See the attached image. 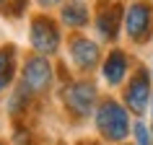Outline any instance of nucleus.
<instances>
[{
  "instance_id": "f257e3e1",
  "label": "nucleus",
  "mask_w": 153,
  "mask_h": 145,
  "mask_svg": "<svg viewBox=\"0 0 153 145\" xmlns=\"http://www.w3.org/2000/svg\"><path fill=\"white\" fill-rule=\"evenodd\" d=\"M96 127L106 140H112V143L122 140L130 132V119H127L125 106H120L112 98L104 101V104L99 106V112H96Z\"/></svg>"
},
{
  "instance_id": "f03ea898",
  "label": "nucleus",
  "mask_w": 153,
  "mask_h": 145,
  "mask_svg": "<svg viewBox=\"0 0 153 145\" xmlns=\"http://www.w3.org/2000/svg\"><path fill=\"white\" fill-rule=\"evenodd\" d=\"M96 101V86L91 81H73L62 88V104L75 117H88Z\"/></svg>"
},
{
  "instance_id": "7ed1b4c3",
  "label": "nucleus",
  "mask_w": 153,
  "mask_h": 145,
  "mask_svg": "<svg viewBox=\"0 0 153 145\" xmlns=\"http://www.w3.org/2000/svg\"><path fill=\"white\" fill-rule=\"evenodd\" d=\"M125 29H127V36L132 41H137V44L151 39V34H153V10H151V5L143 3V0L132 3L127 8V13H125Z\"/></svg>"
},
{
  "instance_id": "20e7f679",
  "label": "nucleus",
  "mask_w": 153,
  "mask_h": 145,
  "mask_svg": "<svg viewBox=\"0 0 153 145\" xmlns=\"http://www.w3.org/2000/svg\"><path fill=\"white\" fill-rule=\"evenodd\" d=\"M21 78H24L21 86H26L31 93H44V91L52 86V65L47 62V57H44V55L29 57V60L24 62Z\"/></svg>"
},
{
  "instance_id": "39448f33",
  "label": "nucleus",
  "mask_w": 153,
  "mask_h": 145,
  "mask_svg": "<svg viewBox=\"0 0 153 145\" xmlns=\"http://www.w3.org/2000/svg\"><path fill=\"white\" fill-rule=\"evenodd\" d=\"M31 44L39 55H55L57 47H60V31H57V24L47 16H36L31 21Z\"/></svg>"
},
{
  "instance_id": "423d86ee",
  "label": "nucleus",
  "mask_w": 153,
  "mask_h": 145,
  "mask_svg": "<svg viewBox=\"0 0 153 145\" xmlns=\"http://www.w3.org/2000/svg\"><path fill=\"white\" fill-rule=\"evenodd\" d=\"M151 101V81H148V72L137 70L130 78L127 88H125V104L132 114H145V106Z\"/></svg>"
},
{
  "instance_id": "0eeeda50",
  "label": "nucleus",
  "mask_w": 153,
  "mask_h": 145,
  "mask_svg": "<svg viewBox=\"0 0 153 145\" xmlns=\"http://www.w3.org/2000/svg\"><path fill=\"white\" fill-rule=\"evenodd\" d=\"M70 57L81 70H94L99 62V47L86 36H75L70 39Z\"/></svg>"
},
{
  "instance_id": "6e6552de",
  "label": "nucleus",
  "mask_w": 153,
  "mask_h": 145,
  "mask_svg": "<svg viewBox=\"0 0 153 145\" xmlns=\"http://www.w3.org/2000/svg\"><path fill=\"white\" fill-rule=\"evenodd\" d=\"M130 67V60L127 55L122 52V49H114V52H109V57L104 60V81L109 83V86H117V83H122V78H125V72H127Z\"/></svg>"
},
{
  "instance_id": "1a4fd4ad",
  "label": "nucleus",
  "mask_w": 153,
  "mask_h": 145,
  "mask_svg": "<svg viewBox=\"0 0 153 145\" xmlns=\"http://www.w3.org/2000/svg\"><path fill=\"white\" fill-rule=\"evenodd\" d=\"M120 18H122V10H120L117 3H112L109 8H104L101 13H99V18H96L99 34H101L104 39H114L117 31H120Z\"/></svg>"
},
{
  "instance_id": "9d476101",
  "label": "nucleus",
  "mask_w": 153,
  "mask_h": 145,
  "mask_svg": "<svg viewBox=\"0 0 153 145\" xmlns=\"http://www.w3.org/2000/svg\"><path fill=\"white\" fill-rule=\"evenodd\" d=\"M62 21L73 29H81V26L88 24V5L81 3V0H70L62 8Z\"/></svg>"
},
{
  "instance_id": "9b49d317",
  "label": "nucleus",
  "mask_w": 153,
  "mask_h": 145,
  "mask_svg": "<svg viewBox=\"0 0 153 145\" xmlns=\"http://www.w3.org/2000/svg\"><path fill=\"white\" fill-rule=\"evenodd\" d=\"M16 72V47H0V91L10 86Z\"/></svg>"
},
{
  "instance_id": "f8f14e48",
  "label": "nucleus",
  "mask_w": 153,
  "mask_h": 145,
  "mask_svg": "<svg viewBox=\"0 0 153 145\" xmlns=\"http://www.w3.org/2000/svg\"><path fill=\"white\" fill-rule=\"evenodd\" d=\"M26 8V0H0V13H8V16H18Z\"/></svg>"
},
{
  "instance_id": "ddd939ff",
  "label": "nucleus",
  "mask_w": 153,
  "mask_h": 145,
  "mask_svg": "<svg viewBox=\"0 0 153 145\" xmlns=\"http://www.w3.org/2000/svg\"><path fill=\"white\" fill-rule=\"evenodd\" d=\"M135 140H137V145H151L153 129H148L143 122H137V124H135Z\"/></svg>"
},
{
  "instance_id": "4468645a",
  "label": "nucleus",
  "mask_w": 153,
  "mask_h": 145,
  "mask_svg": "<svg viewBox=\"0 0 153 145\" xmlns=\"http://www.w3.org/2000/svg\"><path fill=\"white\" fill-rule=\"evenodd\" d=\"M57 3H60V0H39L42 8H49V5H57Z\"/></svg>"
},
{
  "instance_id": "2eb2a0df",
  "label": "nucleus",
  "mask_w": 153,
  "mask_h": 145,
  "mask_svg": "<svg viewBox=\"0 0 153 145\" xmlns=\"http://www.w3.org/2000/svg\"><path fill=\"white\" fill-rule=\"evenodd\" d=\"M81 145H99V143H81Z\"/></svg>"
},
{
  "instance_id": "dca6fc26",
  "label": "nucleus",
  "mask_w": 153,
  "mask_h": 145,
  "mask_svg": "<svg viewBox=\"0 0 153 145\" xmlns=\"http://www.w3.org/2000/svg\"><path fill=\"white\" fill-rule=\"evenodd\" d=\"M151 145H153V140H151Z\"/></svg>"
},
{
  "instance_id": "f3484780",
  "label": "nucleus",
  "mask_w": 153,
  "mask_h": 145,
  "mask_svg": "<svg viewBox=\"0 0 153 145\" xmlns=\"http://www.w3.org/2000/svg\"><path fill=\"white\" fill-rule=\"evenodd\" d=\"M0 145H3V143H0Z\"/></svg>"
}]
</instances>
